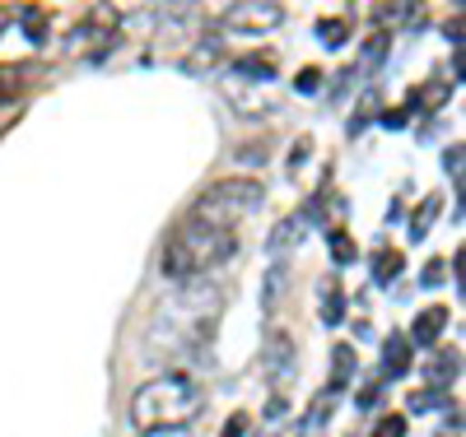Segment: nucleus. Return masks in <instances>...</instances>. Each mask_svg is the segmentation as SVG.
<instances>
[{
  "mask_svg": "<svg viewBox=\"0 0 466 437\" xmlns=\"http://www.w3.org/2000/svg\"><path fill=\"white\" fill-rule=\"evenodd\" d=\"M224 293L210 280H177V289L159 303L140 335V353L149 363H182L215 340Z\"/></svg>",
  "mask_w": 466,
  "mask_h": 437,
  "instance_id": "f257e3e1",
  "label": "nucleus"
},
{
  "mask_svg": "<svg viewBox=\"0 0 466 437\" xmlns=\"http://www.w3.org/2000/svg\"><path fill=\"white\" fill-rule=\"evenodd\" d=\"M238 256V233L233 228H215V223H201V219H182L168 243H164V274L168 280H206L210 270H219L224 261Z\"/></svg>",
  "mask_w": 466,
  "mask_h": 437,
  "instance_id": "f03ea898",
  "label": "nucleus"
},
{
  "mask_svg": "<svg viewBox=\"0 0 466 437\" xmlns=\"http://www.w3.org/2000/svg\"><path fill=\"white\" fill-rule=\"evenodd\" d=\"M201 386L197 377L187 372H159L149 377L145 386H136L131 395V428L136 432H154V428H187L191 419L201 414Z\"/></svg>",
  "mask_w": 466,
  "mask_h": 437,
  "instance_id": "7ed1b4c3",
  "label": "nucleus"
},
{
  "mask_svg": "<svg viewBox=\"0 0 466 437\" xmlns=\"http://www.w3.org/2000/svg\"><path fill=\"white\" fill-rule=\"evenodd\" d=\"M261 205H266V186L261 182H252V177H219V182H210L197 195L191 219L215 223V228H233V223H243L248 214H257Z\"/></svg>",
  "mask_w": 466,
  "mask_h": 437,
  "instance_id": "20e7f679",
  "label": "nucleus"
},
{
  "mask_svg": "<svg viewBox=\"0 0 466 437\" xmlns=\"http://www.w3.org/2000/svg\"><path fill=\"white\" fill-rule=\"evenodd\" d=\"M285 24V5L280 0H238L228 15H224V33L228 37H266Z\"/></svg>",
  "mask_w": 466,
  "mask_h": 437,
  "instance_id": "39448f33",
  "label": "nucleus"
},
{
  "mask_svg": "<svg viewBox=\"0 0 466 437\" xmlns=\"http://www.w3.org/2000/svg\"><path fill=\"white\" fill-rule=\"evenodd\" d=\"M224 98L228 107L238 112V116H266V112H276V103H270V84H257V79H243V74H228L224 79Z\"/></svg>",
  "mask_w": 466,
  "mask_h": 437,
  "instance_id": "423d86ee",
  "label": "nucleus"
},
{
  "mask_svg": "<svg viewBox=\"0 0 466 437\" xmlns=\"http://www.w3.org/2000/svg\"><path fill=\"white\" fill-rule=\"evenodd\" d=\"M373 19H378V28H410V33H420L424 24H430V5H424V0H382Z\"/></svg>",
  "mask_w": 466,
  "mask_h": 437,
  "instance_id": "0eeeda50",
  "label": "nucleus"
},
{
  "mask_svg": "<svg viewBox=\"0 0 466 437\" xmlns=\"http://www.w3.org/2000/svg\"><path fill=\"white\" fill-rule=\"evenodd\" d=\"M410 363H415V344L406 340V331H392L382 340V382H397V377H406L410 372Z\"/></svg>",
  "mask_w": 466,
  "mask_h": 437,
  "instance_id": "6e6552de",
  "label": "nucleus"
},
{
  "mask_svg": "<svg viewBox=\"0 0 466 437\" xmlns=\"http://www.w3.org/2000/svg\"><path fill=\"white\" fill-rule=\"evenodd\" d=\"M443 331H448V307L443 303H434V307H424L415 322H410V344H420V349H430V344H439L443 340Z\"/></svg>",
  "mask_w": 466,
  "mask_h": 437,
  "instance_id": "1a4fd4ad",
  "label": "nucleus"
},
{
  "mask_svg": "<svg viewBox=\"0 0 466 437\" xmlns=\"http://www.w3.org/2000/svg\"><path fill=\"white\" fill-rule=\"evenodd\" d=\"M308 237V219L303 214H285L276 228H270V237H266V252L270 256H285V252H294L299 243Z\"/></svg>",
  "mask_w": 466,
  "mask_h": 437,
  "instance_id": "9d476101",
  "label": "nucleus"
},
{
  "mask_svg": "<svg viewBox=\"0 0 466 437\" xmlns=\"http://www.w3.org/2000/svg\"><path fill=\"white\" fill-rule=\"evenodd\" d=\"M355 349H350V344H336L331 349V382H327V391L322 395H336V391H345L350 382H355Z\"/></svg>",
  "mask_w": 466,
  "mask_h": 437,
  "instance_id": "9b49d317",
  "label": "nucleus"
},
{
  "mask_svg": "<svg viewBox=\"0 0 466 437\" xmlns=\"http://www.w3.org/2000/svg\"><path fill=\"white\" fill-rule=\"evenodd\" d=\"M443 210V195L439 191H430L424 201L415 205V214H410V243H424L430 237V228H434V214Z\"/></svg>",
  "mask_w": 466,
  "mask_h": 437,
  "instance_id": "f8f14e48",
  "label": "nucleus"
},
{
  "mask_svg": "<svg viewBox=\"0 0 466 437\" xmlns=\"http://www.w3.org/2000/svg\"><path fill=\"white\" fill-rule=\"evenodd\" d=\"M233 74H243V79H257V84H276V56H243V61H228Z\"/></svg>",
  "mask_w": 466,
  "mask_h": 437,
  "instance_id": "ddd939ff",
  "label": "nucleus"
},
{
  "mask_svg": "<svg viewBox=\"0 0 466 437\" xmlns=\"http://www.w3.org/2000/svg\"><path fill=\"white\" fill-rule=\"evenodd\" d=\"M457 372H461V353L457 349H439L434 363L424 368V377H430L434 386H443V391H448V382H457Z\"/></svg>",
  "mask_w": 466,
  "mask_h": 437,
  "instance_id": "4468645a",
  "label": "nucleus"
},
{
  "mask_svg": "<svg viewBox=\"0 0 466 437\" xmlns=\"http://www.w3.org/2000/svg\"><path fill=\"white\" fill-rule=\"evenodd\" d=\"M401 270H406V256H401L397 247H382V252L373 256V284H378V289H387Z\"/></svg>",
  "mask_w": 466,
  "mask_h": 437,
  "instance_id": "2eb2a0df",
  "label": "nucleus"
},
{
  "mask_svg": "<svg viewBox=\"0 0 466 437\" xmlns=\"http://www.w3.org/2000/svg\"><path fill=\"white\" fill-rule=\"evenodd\" d=\"M452 401H448V391L443 386H424V391H410V401H406V410L410 414H430V410H448Z\"/></svg>",
  "mask_w": 466,
  "mask_h": 437,
  "instance_id": "dca6fc26",
  "label": "nucleus"
},
{
  "mask_svg": "<svg viewBox=\"0 0 466 437\" xmlns=\"http://www.w3.org/2000/svg\"><path fill=\"white\" fill-rule=\"evenodd\" d=\"M266 372H276V382H289L294 377V344L285 335L276 340V353H266Z\"/></svg>",
  "mask_w": 466,
  "mask_h": 437,
  "instance_id": "f3484780",
  "label": "nucleus"
},
{
  "mask_svg": "<svg viewBox=\"0 0 466 437\" xmlns=\"http://www.w3.org/2000/svg\"><path fill=\"white\" fill-rule=\"evenodd\" d=\"M340 316H345V293L331 280H322V322L327 326H340Z\"/></svg>",
  "mask_w": 466,
  "mask_h": 437,
  "instance_id": "a211bd4d",
  "label": "nucleus"
},
{
  "mask_svg": "<svg viewBox=\"0 0 466 437\" xmlns=\"http://www.w3.org/2000/svg\"><path fill=\"white\" fill-rule=\"evenodd\" d=\"M327 243H331V261H336V265H350V261L360 256V252H355V243H350V233H340V228H331V233H327Z\"/></svg>",
  "mask_w": 466,
  "mask_h": 437,
  "instance_id": "6ab92c4d",
  "label": "nucleus"
},
{
  "mask_svg": "<svg viewBox=\"0 0 466 437\" xmlns=\"http://www.w3.org/2000/svg\"><path fill=\"white\" fill-rule=\"evenodd\" d=\"M378 61H387V33H373V37H369V47H364V56H360V70L373 74Z\"/></svg>",
  "mask_w": 466,
  "mask_h": 437,
  "instance_id": "aec40b11",
  "label": "nucleus"
},
{
  "mask_svg": "<svg viewBox=\"0 0 466 437\" xmlns=\"http://www.w3.org/2000/svg\"><path fill=\"white\" fill-rule=\"evenodd\" d=\"M318 37H322V47H340L345 37H350V24L345 19H322L318 24Z\"/></svg>",
  "mask_w": 466,
  "mask_h": 437,
  "instance_id": "412c9836",
  "label": "nucleus"
},
{
  "mask_svg": "<svg viewBox=\"0 0 466 437\" xmlns=\"http://www.w3.org/2000/svg\"><path fill=\"white\" fill-rule=\"evenodd\" d=\"M154 0H103V10L112 15V19H131V15H140V10H149Z\"/></svg>",
  "mask_w": 466,
  "mask_h": 437,
  "instance_id": "4be33fe9",
  "label": "nucleus"
},
{
  "mask_svg": "<svg viewBox=\"0 0 466 437\" xmlns=\"http://www.w3.org/2000/svg\"><path fill=\"white\" fill-rule=\"evenodd\" d=\"M373 437H406V414H382L373 423Z\"/></svg>",
  "mask_w": 466,
  "mask_h": 437,
  "instance_id": "5701e85b",
  "label": "nucleus"
},
{
  "mask_svg": "<svg viewBox=\"0 0 466 437\" xmlns=\"http://www.w3.org/2000/svg\"><path fill=\"white\" fill-rule=\"evenodd\" d=\"M294 89H299V94H318V89H322V70H318V65H308V70H299V79H294Z\"/></svg>",
  "mask_w": 466,
  "mask_h": 437,
  "instance_id": "b1692460",
  "label": "nucleus"
},
{
  "mask_svg": "<svg viewBox=\"0 0 466 437\" xmlns=\"http://www.w3.org/2000/svg\"><path fill=\"white\" fill-rule=\"evenodd\" d=\"M280 293H285V270H270L266 274V307L280 303Z\"/></svg>",
  "mask_w": 466,
  "mask_h": 437,
  "instance_id": "393cba45",
  "label": "nucleus"
},
{
  "mask_svg": "<svg viewBox=\"0 0 466 437\" xmlns=\"http://www.w3.org/2000/svg\"><path fill=\"white\" fill-rule=\"evenodd\" d=\"M461 164H466V149L452 144V149L443 154V173H448V177H461Z\"/></svg>",
  "mask_w": 466,
  "mask_h": 437,
  "instance_id": "a878e982",
  "label": "nucleus"
},
{
  "mask_svg": "<svg viewBox=\"0 0 466 437\" xmlns=\"http://www.w3.org/2000/svg\"><path fill=\"white\" fill-rule=\"evenodd\" d=\"M24 19H28V37H33V43H43V37H47V28H43V24H47V19H43V10H33V5H28V10H24Z\"/></svg>",
  "mask_w": 466,
  "mask_h": 437,
  "instance_id": "bb28decb",
  "label": "nucleus"
},
{
  "mask_svg": "<svg viewBox=\"0 0 466 437\" xmlns=\"http://www.w3.org/2000/svg\"><path fill=\"white\" fill-rule=\"evenodd\" d=\"M378 395H382V377H373V382L360 391V401H355V405H360V410H373V405H378Z\"/></svg>",
  "mask_w": 466,
  "mask_h": 437,
  "instance_id": "cd10ccee",
  "label": "nucleus"
},
{
  "mask_svg": "<svg viewBox=\"0 0 466 437\" xmlns=\"http://www.w3.org/2000/svg\"><path fill=\"white\" fill-rule=\"evenodd\" d=\"M219 437H248V414H233V419L219 428Z\"/></svg>",
  "mask_w": 466,
  "mask_h": 437,
  "instance_id": "c85d7f7f",
  "label": "nucleus"
},
{
  "mask_svg": "<svg viewBox=\"0 0 466 437\" xmlns=\"http://www.w3.org/2000/svg\"><path fill=\"white\" fill-rule=\"evenodd\" d=\"M452 280H457V293L466 289V247H457V256H452Z\"/></svg>",
  "mask_w": 466,
  "mask_h": 437,
  "instance_id": "c756f323",
  "label": "nucleus"
},
{
  "mask_svg": "<svg viewBox=\"0 0 466 437\" xmlns=\"http://www.w3.org/2000/svg\"><path fill=\"white\" fill-rule=\"evenodd\" d=\"M434 437H461V410H452V414H448V423H443Z\"/></svg>",
  "mask_w": 466,
  "mask_h": 437,
  "instance_id": "7c9ffc66",
  "label": "nucleus"
},
{
  "mask_svg": "<svg viewBox=\"0 0 466 437\" xmlns=\"http://www.w3.org/2000/svg\"><path fill=\"white\" fill-rule=\"evenodd\" d=\"M443 274H448V265L443 261H430V265H424V284H439Z\"/></svg>",
  "mask_w": 466,
  "mask_h": 437,
  "instance_id": "2f4dec72",
  "label": "nucleus"
},
{
  "mask_svg": "<svg viewBox=\"0 0 466 437\" xmlns=\"http://www.w3.org/2000/svg\"><path fill=\"white\" fill-rule=\"evenodd\" d=\"M285 395H276V401H266V419H285Z\"/></svg>",
  "mask_w": 466,
  "mask_h": 437,
  "instance_id": "473e14b6",
  "label": "nucleus"
},
{
  "mask_svg": "<svg viewBox=\"0 0 466 437\" xmlns=\"http://www.w3.org/2000/svg\"><path fill=\"white\" fill-rule=\"evenodd\" d=\"M443 37H448V43H457V47H461V19H452V24H443Z\"/></svg>",
  "mask_w": 466,
  "mask_h": 437,
  "instance_id": "72a5a7b5",
  "label": "nucleus"
},
{
  "mask_svg": "<svg viewBox=\"0 0 466 437\" xmlns=\"http://www.w3.org/2000/svg\"><path fill=\"white\" fill-rule=\"evenodd\" d=\"M140 437H191L187 428H154V432H140Z\"/></svg>",
  "mask_w": 466,
  "mask_h": 437,
  "instance_id": "f704fd0d",
  "label": "nucleus"
},
{
  "mask_svg": "<svg viewBox=\"0 0 466 437\" xmlns=\"http://www.w3.org/2000/svg\"><path fill=\"white\" fill-rule=\"evenodd\" d=\"M382 126H392V131L406 126V112H387V116H382Z\"/></svg>",
  "mask_w": 466,
  "mask_h": 437,
  "instance_id": "c9c22d12",
  "label": "nucleus"
}]
</instances>
